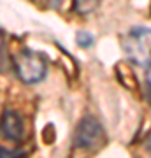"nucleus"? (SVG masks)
<instances>
[{
	"instance_id": "39448f33",
	"label": "nucleus",
	"mask_w": 151,
	"mask_h": 158,
	"mask_svg": "<svg viewBox=\"0 0 151 158\" xmlns=\"http://www.w3.org/2000/svg\"><path fill=\"white\" fill-rule=\"evenodd\" d=\"M72 2H74V11L78 14H90L99 6V0H72Z\"/></svg>"
},
{
	"instance_id": "f257e3e1",
	"label": "nucleus",
	"mask_w": 151,
	"mask_h": 158,
	"mask_svg": "<svg viewBox=\"0 0 151 158\" xmlns=\"http://www.w3.org/2000/svg\"><path fill=\"white\" fill-rule=\"evenodd\" d=\"M125 55L139 67L151 65V28L135 27L121 39Z\"/></svg>"
},
{
	"instance_id": "423d86ee",
	"label": "nucleus",
	"mask_w": 151,
	"mask_h": 158,
	"mask_svg": "<svg viewBox=\"0 0 151 158\" xmlns=\"http://www.w3.org/2000/svg\"><path fill=\"white\" fill-rule=\"evenodd\" d=\"M76 40H78V44L81 46V48H90V46L95 42L93 35L88 34V32H79L78 37H76Z\"/></svg>"
},
{
	"instance_id": "6e6552de",
	"label": "nucleus",
	"mask_w": 151,
	"mask_h": 158,
	"mask_svg": "<svg viewBox=\"0 0 151 158\" xmlns=\"http://www.w3.org/2000/svg\"><path fill=\"white\" fill-rule=\"evenodd\" d=\"M0 158H23V151H19V149H4V148H0Z\"/></svg>"
},
{
	"instance_id": "7ed1b4c3",
	"label": "nucleus",
	"mask_w": 151,
	"mask_h": 158,
	"mask_svg": "<svg viewBox=\"0 0 151 158\" xmlns=\"http://www.w3.org/2000/svg\"><path fill=\"white\" fill-rule=\"evenodd\" d=\"M104 142H106V132L102 128L100 121L95 116H84L78 123L74 134V148L93 151L95 148H100Z\"/></svg>"
},
{
	"instance_id": "20e7f679",
	"label": "nucleus",
	"mask_w": 151,
	"mask_h": 158,
	"mask_svg": "<svg viewBox=\"0 0 151 158\" xmlns=\"http://www.w3.org/2000/svg\"><path fill=\"white\" fill-rule=\"evenodd\" d=\"M0 135L6 141L19 142L25 137V125L21 116L14 111H6L0 118Z\"/></svg>"
},
{
	"instance_id": "1a4fd4ad",
	"label": "nucleus",
	"mask_w": 151,
	"mask_h": 158,
	"mask_svg": "<svg viewBox=\"0 0 151 158\" xmlns=\"http://www.w3.org/2000/svg\"><path fill=\"white\" fill-rule=\"evenodd\" d=\"M146 79H148V85L151 86V65H149V69H148V76H146Z\"/></svg>"
},
{
	"instance_id": "0eeeda50",
	"label": "nucleus",
	"mask_w": 151,
	"mask_h": 158,
	"mask_svg": "<svg viewBox=\"0 0 151 158\" xmlns=\"http://www.w3.org/2000/svg\"><path fill=\"white\" fill-rule=\"evenodd\" d=\"M32 2L40 9H56L58 6H62L63 0H32Z\"/></svg>"
},
{
	"instance_id": "9d476101",
	"label": "nucleus",
	"mask_w": 151,
	"mask_h": 158,
	"mask_svg": "<svg viewBox=\"0 0 151 158\" xmlns=\"http://www.w3.org/2000/svg\"><path fill=\"white\" fill-rule=\"evenodd\" d=\"M2 46H4V35H2V30H0V49H2Z\"/></svg>"
},
{
	"instance_id": "f03ea898",
	"label": "nucleus",
	"mask_w": 151,
	"mask_h": 158,
	"mask_svg": "<svg viewBox=\"0 0 151 158\" xmlns=\"http://www.w3.org/2000/svg\"><path fill=\"white\" fill-rule=\"evenodd\" d=\"M14 70L16 76L27 85H35L44 79L48 72L46 58L34 51H21L14 56Z\"/></svg>"
}]
</instances>
